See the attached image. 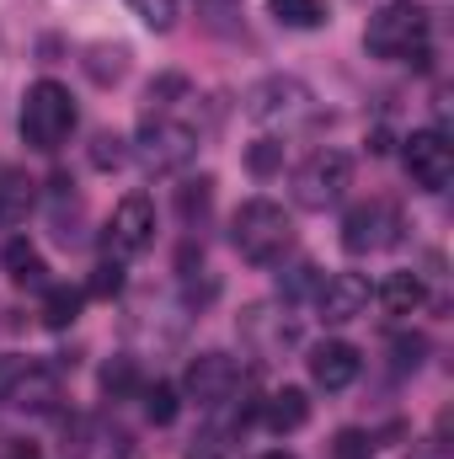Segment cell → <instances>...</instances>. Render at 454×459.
Segmentation results:
<instances>
[{
    "instance_id": "cell-1",
    "label": "cell",
    "mask_w": 454,
    "mask_h": 459,
    "mask_svg": "<svg viewBox=\"0 0 454 459\" xmlns=\"http://www.w3.org/2000/svg\"><path fill=\"white\" fill-rule=\"evenodd\" d=\"M363 48L374 59H406L417 70L433 65V16L423 0H385L369 27H363Z\"/></svg>"
},
{
    "instance_id": "cell-2",
    "label": "cell",
    "mask_w": 454,
    "mask_h": 459,
    "mask_svg": "<svg viewBox=\"0 0 454 459\" xmlns=\"http://www.w3.org/2000/svg\"><path fill=\"white\" fill-rule=\"evenodd\" d=\"M230 246L251 267H278L294 251V220H289V209L273 204V198H246L230 214Z\"/></svg>"
},
{
    "instance_id": "cell-3",
    "label": "cell",
    "mask_w": 454,
    "mask_h": 459,
    "mask_svg": "<svg viewBox=\"0 0 454 459\" xmlns=\"http://www.w3.org/2000/svg\"><path fill=\"white\" fill-rule=\"evenodd\" d=\"M134 155L150 177H177L198 160V128L171 113H144L134 134Z\"/></svg>"
},
{
    "instance_id": "cell-4",
    "label": "cell",
    "mask_w": 454,
    "mask_h": 459,
    "mask_svg": "<svg viewBox=\"0 0 454 459\" xmlns=\"http://www.w3.org/2000/svg\"><path fill=\"white\" fill-rule=\"evenodd\" d=\"M75 128V97L59 81H32L22 97V144L38 155H54Z\"/></svg>"
},
{
    "instance_id": "cell-5",
    "label": "cell",
    "mask_w": 454,
    "mask_h": 459,
    "mask_svg": "<svg viewBox=\"0 0 454 459\" xmlns=\"http://www.w3.org/2000/svg\"><path fill=\"white\" fill-rule=\"evenodd\" d=\"M347 187H353V155H347V150H310V155L294 166V177H289L294 204L310 209V214L337 209L342 198H347Z\"/></svg>"
},
{
    "instance_id": "cell-6",
    "label": "cell",
    "mask_w": 454,
    "mask_h": 459,
    "mask_svg": "<svg viewBox=\"0 0 454 459\" xmlns=\"http://www.w3.org/2000/svg\"><path fill=\"white\" fill-rule=\"evenodd\" d=\"M0 406L32 411V417L54 411L59 406V368L38 363V358H22V352L0 358Z\"/></svg>"
},
{
    "instance_id": "cell-7",
    "label": "cell",
    "mask_w": 454,
    "mask_h": 459,
    "mask_svg": "<svg viewBox=\"0 0 454 459\" xmlns=\"http://www.w3.org/2000/svg\"><path fill=\"white\" fill-rule=\"evenodd\" d=\"M401 209L390 198H363L342 214V251L347 256H380L401 240Z\"/></svg>"
},
{
    "instance_id": "cell-8",
    "label": "cell",
    "mask_w": 454,
    "mask_h": 459,
    "mask_svg": "<svg viewBox=\"0 0 454 459\" xmlns=\"http://www.w3.org/2000/svg\"><path fill=\"white\" fill-rule=\"evenodd\" d=\"M310 86L300 75H262L257 86H246L240 97V113L251 123H294V117H310Z\"/></svg>"
},
{
    "instance_id": "cell-9",
    "label": "cell",
    "mask_w": 454,
    "mask_h": 459,
    "mask_svg": "<svg viewBox=\"0 0 454 459\" xmlns=\"http://www.w3.org/2000/svg\"><path fill=\"white\" fill-rule=\"evenodd\" d=\"M401 160H406V177L423 193H444L454 182V144L444 128H412L401 139Z\"/></svg>"
},
{
    "instance_id": "cell-10",
    "label": "cell",
    "mask_w": 454,
    "mask_h": 459,
    "mask_svg": "<svg viewBox=\"0 0 454 459\" xmlns=\"http://www.w3.org/2000/svg\"><path fill=\"white\" fill-rule=\"evenodd\" d=\"M240 363L230 358V352H198L193 363H188V374H182V390L204 406V411H220L235 401V390H240Z\"/></svg>"
},
{
    "instance_id": "cell-11",
    "label": "cell",
    "mask_w": 454,
    "mask_h": 459,
    "mask_svg": "<svg viewBox=\"0 0 454 459\" xmlns=\"http://www.w3.org/2000/svg\"><path fill=\"white\" fill-rule=\"evenodd\" d=\"M150 240H155V198H150V193L118 198L113 225H108V251H113V256H139Z\"/></svg>"
},
{
    "instance_id": "cell-12",
    "label": "cell",
    "mask_w": 454,
    "mask_h": 459,
    "mask_svg": "<svg viewBox=\"0 0 454 459\" xmlns=\"http://www.w3.org/2000/svg\"><path fill=\"white\" fill-rule=\"evenodd\" d=\"M369 299H374V283L363 273H332L316 289V310H321L327 326H347V321L369 316Z\"/></svg>"
},
{
    "instance_id": "cell-13",
    "label": "cell",
    "mask_w": 454,
    "mask_h": 459,
    "mask_svg": "<svg viewBox=\"0 0 454 459\" xmlns=\"http://www.w3.org/2000/svg\"><path fill=\"white\" fill-rule=\"evenodd\" d=\"M305 368H310V385H316V390L337 395V390H347V385L358 379V368H363V352H358L353 342H342V337H327V342L310 347Z\"/></svg>"
},
{
    "instance_id": "cell-14",
    "label": "cell",
    "mask_w": 454,
    "mask_h": 459,
    "mask_svg": "<svg viewBox=\"0 0 454 459\" xmlns=\"http://www.w3.org/2000/svg\"><path fill=\"white\" fill-rule=\"evenodd\" d=\"M257 422L267 428V433H300L305 422H310V395L300 390V385H284V390H273V395H262L257 401Z\"/></svg>"
},
{
    "instance_id": "cell-15",
    "label": "cell",
    "mask_w": 454,
    "mask_h": 459,
    "mask_svg": "<svg viewBox=\"0 0 454 459\" xmlns=\"http://www.w3.org/2000/svg\"><path fill=\"white\" fill-rule=\"evenodd\" d=\"M240 337L257 347V352H273V347H289L300 332H294V321L273 316L267 305H251V310H240Z\"/></svg>"
},
{
    "instance_id": "cell-16",
    "label": "cell",
    "mask_w": 454,
    "mask_h": 459,
    "mask_svg": "<svg viewBox=\"0 0 454 459\" xmlns=\"http://www.w3.org/2000/svg\"><path fill=\"white\" fill-rule=\"evenodd\" d=\"M38 204V182L22 171V166H0V230L22 225Z\"/></svg>"
},
{
    "instance_id": "cell-17",
    "label": "cell",
    "mask_w": 454,
    "mask_h": 459,
    "mask_svg": "<svg viewBox=\"0 0 454 459\" xmlns=\"http://www.w3.org/2000/svg\"><path fill=\"white\" fill-rule=\"evenodd\" d=\"M81 70L92 86H118L128 75V43H86L81 48Z\"/></svg>"
},
{
    "instance_id": "cell-18",
    "label": "cell",
    "mask_w": 454,
    "mask_h": 459,
    "mask_svg": "<svg viewBox=\"0 0 454 459\" xmlns=\"http://www.w3.org/2000/svg\"><path fill=\"white\" fill-rule=\"evenodd\" d=\"M0 267H5V273H11V283H22V289H48V262L38 256V246H32V240H5Z\"/></svg>"
},
{
    "instance_id": "cell-19",
    "label": "cell",
    "mask_w": 454,
    "mask_h": 459,
    "mask_svg": "<svg viewBox=\"0 0 454 459\" xmlns=\"http://www.w3.org/2000/svg\"><path fill=\"white\" fill-rule=\"evenodd\" d=\"M374 299H380L390 316H417V310L428 305V289H423L417 273H390V278L374 289Z\"/></svg>"
},
{
    "instance_id": "cell-20",
    "label": "cell",
    "mask_w": 454,
    "mask_h": 459,
    "mask_svg": "<svg viewBox=\"0 0 454 459\" xmlns=\"http://www.w3.org/2000/svg\"><path fill=\"white\" fill-rule=\"evenodd\" d=\"M81 305H86V289L48 283V289H43V326H48V332H70V326L81 321Z\"/></svg>"
},
{
    "instance_id": "cell-21",
    "label": "cell",
    "mask_w": 454,
    "mask_h": 459,
    "mask_svg": "<svg viewBox=\"0 0 454 459\" xmlns=\"http://www.w3.org/2000/svg\"><path fill=\"white\" fill-rule=\"evenodd\" d=\"M321 267L310 262V256H300V262H289L284 273H278V305H300V299H316V289H321Z\"/></svg>"
},
{
    "instance_id": "cell-22",
    "label": "cell",
    "mask_w": 454,
    "mask_h": 459,
    "mask_svg": "<svg viewBox=\"0 0 454 459\" xmlns=\"http://www.w3.org/2000/svg\"><path fill=\"white\" fill-rule=\"evenodd\" d=\"M267 11L278 27H294V32L327 27V0H267Z\"/></svg>"
},
{
    "instance_id": "cell-23",
    "label": "cell",
    "mask_w": 454,
    "mask_h": 459,
    "mask_svg": "<svg viewBox=\"0 0 454 459\" xmlns=\"http://www.w3.org/2000/svg\"><path fill=\"white\" fill-rule=\"evenodd\" d=\"M209 209H214V177H198V182H182V187H177V214H182L188 230L204 225Z\"/></svg>"
},
{
    "instance_id": "cell-24",
    "label": "cell",
    "mask_w": 454,
    "mask_h": 459,
    "mask_svg": "<svg viewBox=\"0 0 454 459\" xmlns=\"http://www.w3.org/2000/svg\"><path fill=\"white\" fill-rule=\"evenodd\" d=\"M139 395H144V417H150L155 428H171V422H177V411H182V401H177V385L155 379V385H139Z\"/></svg>"
},
{
    "instance_id": "cell-25",
    "label": "cell",
    "mask_w": 454,
    "mask_h": 459,
    "mask_svg": "<svg viewBox=\"0 0 454 459\" xmlns=\"http://www.w3.org/2000/svg\"><path fill=\"white\" fill-rule=\"evenodd\" d=\"M193 91V81L182 75V70H166V75H155L150 86H144V102H150V113H166L171 102H182Z\"/></svg>"
},
{
    "instance_id": "cell-26",
    "label": "cell",
    "mask_w": 454,
    "mask_h": 459,
    "mask_svg": "<svg viewBox=\"0 0 454 459\" xmlns=\"http://www.w3.org/2000/svg\"><path fill=\"white\" fill-rule=\"evenodd\" d=\"M128 155H134V150H128V139L113 134V128H102V134L92 139V166H97V171H123V166H128Z\"/></svg>"
},
{
    "instance_id": "cell-27",
    "label": "cell",
    "mask_w": 454,
    "mask_h": 459,
    "mask_svg": "<svg viewBox=\"0 0 454 459\" xmlns=\"http://www.w3.org/2000/svg\"><path fill=\"white\" fill-rule=\"evenodd\" d=\"M193 5H198V16H204L209 32H220V38L240 32V0H193Z\"/></svg>"
},
{
    "instance_id": "cell-28",
    "label": "cell",
    "mask_w": 454,
    "mask_h": 459,
    "mask_svg": "<svg viewBox=\"0 0 454 459\" xmlns=\"http://www.w3.org/2000/svg\"><path fill=\"white\" fill-rule=\"evenodd\" d=\"M123 5H128L150 32H171V27H177V0H123Z\"/></svg>"
},
{
    "instance_id": "cell-29",
    "label": "cell",
    "mask_w": 454,
    "mask_h": 459,
    "mask_svg": "<svg viewBox=\"0 0 454 459\" xmlns=\"http://www.w3.org/2000/svg\"><path fill=\"white\" fill-rule=\"evenodd\" d=\"M102 390H108L113 401H123V395L139 390V368H134V358H113V363L102 368Z\"/></svg>"
},
{
    "instance_id": "cell-30",
    "label": "cell",
    "mask_w": 454,
    "mask_h": 459,
    "mask_svg": "<svg viewBox=\"0 0 454 459\" xmlns=\"http://www.w3.org/2000/svg\"><path fill=\"white\" fill-rule=\"evenodd\" d=\"M246 171H251V177H273V171H284V144H278V139H257V144L246 150Z\"/></svg>"
},
{
    "instance_id": "cell-31",
    "label": "cell",
    "mask_w": 454,
    "mask_h": 459,
    "mask_svg": "<svg viewBox=\"0 0 454 459\" xmlns=\"http://www.w3.org/2000/svg\"><path fill=\"white\" fill-rule=\"evenodd\" d=\"M86 294H92V299H118V294H123V267H118V262H102V267L92 273Z\"/></svg>"
},
{
    "instance_id": "cell-32",
    "label": "cell",
    "mask_w": 454,
    "mask_h": 459,
    "mask_svg": "<svg viewBox=\"0 0 454 459\" xmlns=\"http://www.w3.org/2000/svg\"><path fill=\"white\" fill-rule=\"evenodd\" d=\"M337 459H369L374 455V433H358V428H342L337 433Z\"/></svg>"
},
{
    "instance_id": "cell-33",
    "label": "cell",
    "mask_w": 454,
    "mask_h": 459,
    "mask_svg": "<svg viewBox=\"0 0 454 459\" xmlns=\"http://www.w3.org/2000/svg\"><path fill=\"white\" fill-rule=\"evenodd\" d=\"M390 352H396V368L406 374V368H417V363H423V352H428V337H396V342H390Z\"/></svg>"
},
{
    "instance_id": "cell-34",
    "label": "cell",
    "mask_w": 454,
    "mask_h": 459,
    "mask_svg": "<svg viewBox=\"0 0 454 459\" xmlns=\"http://www.w3.org/2000/svg\"><path fill=\"white\" fill-rule=\"evenodd\" d=\"M188 459H230V438L225 433H204V438H193Z\"/></svg>"
},
{
    "instance_id": "cell-35",
    "label": "cell",
    "mask_w": 454,
    "mask_h": 459,
    "mask_svg": "<svg viewBox=\"0 0 454 459\" xmlns=\"http://www.w3.org/2000/svg\"><path fill=\"white\" fill-rule=\"evenodd\" d=\"M369 150H374V155H385V150H390V134H385V128H374V134H369Z\"/></svg>"
},
{
    "instance_id": "cell-36",
    "label": "cell",
    "mask_w": 454,
    "mask_h": 459,
    "mask_svg": "<svg viewBox=\"0 0 454 459\" xmlns=\"http://www.w3.org/2000/svg\"><path fill=\"white\" fill-rule=\"evenodd\" d=\"M257 459H294L289 449H267V455H257Z\"/></svg>"
},
{
    "instance_id": "cell-37",
    "label": "cell",
    "mask_w": 454,
    "mask_h": 459,
    "mask_svg": "<svg viewBox=\"0 0 454 459\" xmlns=\"http://www.w3.org/2000/svg\"><path fill=\"white\" fill-rule=\"evenodd\" d=\"M22 459H32V455H22Z\"/></svg>"
}]
</instances>
